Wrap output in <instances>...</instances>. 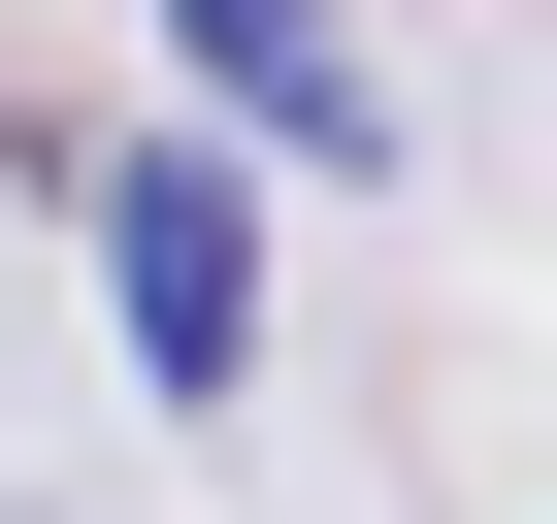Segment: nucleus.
I'll use <instances>...</instances> for the list:
<instances>
[{"instance_id":"nucleus-1","label":"nucleus","mask_w":557,"mask_h":524,"mask_svg":"<svg viewBox=\"0 0 557 524\" xmlns=\"http://www.w3.org/2000/svg\"><path fill=\"white\" fill-rule=\"evenodd\" d=\"M99 296H132V361H164V394H230V361H262V197H230V132H132V164H99Z\"/></svg>"},{"instance_id":"nucleus-2","label":"nucleus","mask_w":557,"mask_h":524,"mask_svg":"<svg viewBox=\"0 0 557 524\" xmlns=\"http://www.w3.org/2000/svg\"><path fill=\"white\" fill-rule=\"evenodd\" d=\"M164 66H197V132H296V164H361V66H329V0H164Z\"/></svg>"}]
</instances>
